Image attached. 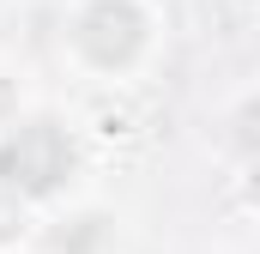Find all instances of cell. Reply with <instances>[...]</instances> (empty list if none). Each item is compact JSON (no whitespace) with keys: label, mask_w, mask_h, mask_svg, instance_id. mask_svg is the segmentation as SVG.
<instances>
[{"label":"cell","mask_w":260,"mask_h":254,"mask_svg":"<svg viewBox=\"0 0 260 254\" xmlns=\"http://www.w3.org/2000/svg\"><path fill=\"white\" fill-rule=\"evenodd\" d=\"M164 55V12L151 0H79L61 30V61L91 85H139Z\"/></svg>","instance_id":"obj_1"},{"label":"cell","mask_w":260,"mask_h":254,"mask_svg":"<svg viewBox=\"0 0 260 254\" xmlns=\"http://www.w3.org/2000/svg\"><path fill=\"white\" fill-rule=\"evenodd\" d=\"M85 133L97 145H127L139 139V103L127 85H91L85 91Z\"/></svg>","instance_id":"obj_2"},{"label":"cell","mask_w":260,"mask_h":254,"mask_svg":"<svg viewBox=\"0 0 260 254\" xmlns=\"http://www.w3.org/2000/svg\"><path fill=\"white\" fill-rule=\"evenodd\" d=\"M37 236H43V200L18 188L12 176H0V254L37 248Z\"/></svg>","instance_id":"obj_3"},{"label":"cell","mask_w":260,"mask_h":254,"mask_svg":"<svg viewBox=\"0 0 260 254\" xmlns=\"http://www.w3.org/2000/svg\"><path fill=\"white\" fill-rule=\"evenodd\" d=\"M236 200L260 212V151H248V164H242V176H236Z\"/></svg>","instance_id":"obj_4"},{"label":"cell","mask_w":260,"mask_h":254,"mask_svg":"<svg viewBox=\"0 0 260 254\" xmlns=\"http://www.w3.org/2000/svg\"><path fill=\"white\" fill-rule=\"evenodd\" d=\"M12 254H37V248H12Z\"/></svg>","instance_id":"obj_5"},{"label":"cell","mask_w":260,"mask_h":254,"mask_svg":"<svg viewBox=\"0 0 260 254\" xmlns=\"http://www.w3.org/2000/svg\"><path fill=\"white\" fill-rule=\"evenodd\" d=\"M0 133H6V127H0Z\"/></svg>","instance_id":"obj_6"}]
</instances>
